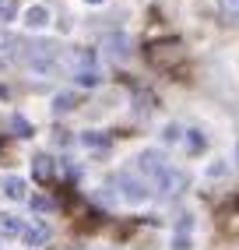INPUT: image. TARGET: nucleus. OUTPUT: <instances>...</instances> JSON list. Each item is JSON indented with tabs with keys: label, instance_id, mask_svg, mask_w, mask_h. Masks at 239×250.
Returning <instances> with one entry per match:
<instances>
[{
	"label": "nucleus",
	"instance_id": "a211bd4d",
	"mask_svg": "<svg viewBox=\"0 0 239 250\" xmlns=\"http://www.w3.org/2000/svg\"><path fill=\"white\" fill-rule=\"evenodd\" d=\"M32 205H36L39 211H49V208H53V201H46V197H36V201H32Z\"/></svg>",
	"mask_w": 239,
	"mask_h": 250
},
{
	"label": "nucleus",
	"instance_id": "0eeeda50",
	"mask_svg": "<svg viewBox=\"0 0 239 250\" xmlns=\"http://www.w3.org/2000/svg\"><path fill=\"white\" fill-rule=\"evenodd\" d=\"M25 25L28 28H46L49 25V7H42V4L25 7Z\"/></svg>",
	"mask_w": 239,
	"mask_h": 250
},
{
	"label": "nucleus",
	"instance_id": "ddd939ff",
	"mask_svg": "<svg viewBox=\"0 0 239 250\" xmlns=\"http://www.w3.org/2000/svg\"><path fill=\"white\" fill-rule=\"evenodd\" d=\"M81 141L88 145V148H106V145H109V138H106V134H99V130H88V134H84Z\"/></svg>",
	"mask_w": 239,
	"mask_h": 250
},
{
	"label": "nucleus",
	"instance_id": "2eb2a0df",
	"mask_svg": "<svg viewBox=\"0 0 239 250\" xmlns=\"http://www.w3.org/2000/svg\"><path fill=\"white\" fill-rule=\"evenodd\" d=\"M221 14L225 18H239V0H221Z\"/></svg>",
	"mask_w": 239,
	"mask_h": 250
},
{
	"label": "nucleus",
	"instance_id": "6e6552de",
	"mask_svg": "<svg viewBox=\"0 0 239 250\" xmlns=\"http://www.w3.org/2000/svg\"><path fill=\"white\" fill-rule=\"evenodd\" d=\"M0 187H4V194L11 197V201H25V180L21 176H4V183H0Z\"/></svg>",
	"mask_w": 239,
	"mask_h": 250
},
{
	"label": "nucleus",
	"instance_id": "f257e3e1",
	"mask_svg": "<svg viewBox=\"0 0 239 250\" xmlns=\"http://www.w3.org/2000/svg\"><path fill=\"white\" fill-rule=\"evenodd\" d=\"M116 183H120V190H123V197H127V201H134V205H141V201H148V197H151V183L141 180V176L120 173Z\"/></svg>",
	"mask_w": 239,
	"mask_h": 250
},
{
	"label": "nucleus",
	"instance_id": "20e7f679",
	"mask_svg": "<svg viewBox=\"0 0 239 250\" xmlns=\"http://www.w3.org/2000/svg\"><path fill=\"white\" fill-rule=\"evenodd\" d=\"M138 173L148 176V180H159V176L165 173V159H162L159 152H141V155H138Z\"/></svg>",
	"mask_w": 239,
	"mask_h": 250
},
{
	"label": "nucleus",
	"instance_id": "9b49d317",
	"mask_svg": "<svg viewBox=\"0 0 239 250\" xmlns=\"http://www.w3.org/2000/svg\"><path fill=\"white\" fill-rule=\"evenodd\" d=\"M106 46H109V53H113V57H120V60L127 57V36H109Z\"/></svg>",
	"mask_w": 239,
	"mask_h": 250
},
{
	"label": "nucleus",
	"instance_id": "1a4fd4ad",
	"mask_svg": "<svg viewBox=\"0 0 239 250\" xmlns=\"http://www.w3.org/2000/svg\"><path fill=\"white\" fill-rule=\"evenodd\" d=\"M21 229H25V222L18 215H11V211L0 215V236H21Z\"/></svg>",
	"mask_w": 239,
	"mask_h": 250
},
{
	"label": "nucleus",
	"instance_id": "f8f14e48",
	"mask_svg": "<svg viewBox=\"0 0 239 250\" xmlns=\"http://www.w3.org/2000/svg\"><path fill=\"white\" fill-rule=\"evenodd\" d=\"M74 106H78V99H74L71 92H63V95L53 99V109H57V113H67V109H74Z\"/></svg>",
	"mask_w": 239,
	"mask_h": 250
},
{
	"label": "nucleus",
	"instance_id": "6ab92c4d",
	"mask_svg": "<svg viewBox=\"0 0 239 250\" xmlns=\"http://www.w3.org/2000/svg\"><path fill=\"white\" fill-rule=\"evenodd\" d=\"M84 4H102V0H84Z\"/></svg>",
	"mask_w": 239,
	"mask_h": 250
},
{
	"label": "nucleus",
	"instance_id": "412c9836",
	"mask_svg": "<svg viewBox=\"0 0 239 250\" xmlns=\"http://www.w3.org/2000/svg\"><path fill=\"white\" fill-rule=\"evenodd\" d=\"M236 152H239V148H236Z\"/></svg>",
	"mask_w": 239,
	"mask_h": 250
},
{
	"label": "nucleus",
	"instance_id": "423d86ee",
	"mask_svg": "<svg viewBox=\"0 0 239 250\" xmlns=\"http://www.w3.org/2000/svg\"><path fill=\"white\" fill-rule=\"evenodd\" d=\"M53 173H57V166H53V159H49V155H36V159H32V176H36L39 183H49V180H53Z\"/></svg>",
	"mask_w": 239,
	"mask_h": 250
},
{
	"label": "nucleus",
	"instance_id": "aec40b11",
	"mask_svg": "<svg viewBox=\"0 0 239 250\" xmlns=\"http://www.w3.org/2000/svg\"><path fill=\"white\" fill-rule=\"evenodd\" d=\"M0 95H7V92H4V88H0Z\"/></svg>",
	"mask_w": 239,
	"mask_h": 250
},
{
	"label": "nucleus",
	"instance_id": "f3484780",
	"mask_svg": "<svg viewBox=\"0 0 239 250\" xmlns=\"http://www.w3.org/2000/svg\"><path fill=\"white\" fill-rule=\"evenodd\" d=\"M162 138H165V141H179V138H183V130H179L176 124H169V127H165V134H162Z\"/></svg>",
	"mask_w": 239,
	"mask_h": 250
},
{
	"label": "nucleus",
	"instance_id": "4468645a",
	"mask_svg": "<svg viewBox=\"0 0 239 250\" xmlns=\"http://www.w3.org/2000/svg\"><path fill=\"white\" fill-rule=\"evenodd\" d=\"M11 127H14V134H18V138H32V124L25 120V116H14Z\"/></svg>",
	"mask_w": 239,
	"mask_h": 250
},
{
	"label": "nucleus",
	"instance_id": "dca6fc26",
	"mask_svg": "<svg viewBox=\"0 0 239 250\" xmlns=\"http://www.w3.org/2000/svg\"><path fill=\"white\" fill-rule=\"evenodd\" d=\"M14 18V4L11 0H0V21H11Z\"/></svg>",
	"mask_w": 239,
	"mask_h": 250
},
{
	"label": "nucleus",
	"instance_id": "7ed1b4c3",
	"mask_svg": "<svg viewBox=\"0 0 239 250\" xmlns=\"http://www.w3.org/2000/svg\"><path fill=\"white\" fill-rule=\"evenodd\" d=\"M183 187H186V173H179V169H169V166H165V173L155 180V190H159L162 197H176Z\"/></svg>",
	"mask_w": 239,
	"mask_h": 250
},
{
	"label": "nucleus",
	"instance_id": "f03ea898",
	"mask_svg": "<svg viewBox=\"0 0 239 250\" xmlns=\"http://www.w3.org/2000/svg\"><path fill=\"white\" fill-rule=\"evenodd\" d=\"M148 57H151V63H159V67H173V63H179L183 60V49H179V42H155L148 49Z\"/></svg>",
	"mask_w": 239,
	"mask_h": 250
},
{
	"label": "nucleus",
	"instance_id": "39448f33",
	"mask_svg": "<svg viewBox=\"0 0 239 250\" xmlns=\"http://www.w3.org/2000/svg\"><path fill=\"white\" fill-rule=\"evenodd\" d=\"M21 240H25V247H42V243H49V226H46V222L25 226V229H21Z\"/></svg>",
	"mask_w": 239,
	"mask_h": 250
},
{
	"label": "nucleus",
	"instance_id": "9d476101",
	"mask_svg": "<svg viewBox=\"0 0 239 250\" xmlns=\"http://www.w3.org/2000/svg\"><path fill=\"white\" fill-rule=\"evenodd\" d=\"M74 78H78V85H84V88H92V85H99V81H102V74H99L95 67H78Z\"/></svg>",
	"mask_w": 239,
	"mask_h": 250
}]
</instances>
